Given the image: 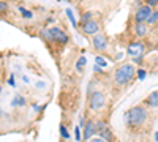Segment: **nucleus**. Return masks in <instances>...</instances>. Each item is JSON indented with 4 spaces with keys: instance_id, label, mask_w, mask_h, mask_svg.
Masks as SVG:
<instances>
[{
    "instance_id": "5701e85b",
    "label": "nucleus",
    "mask_w": 158,
    "mask_h": 142,
    "mask_svg": "<svg viewBox=\"0 0 158 142\" xmlns=\"http://www.w3.org/2000/svg\"><path fill=\"white\" fill-rule=\"evenodd\" d=\"M8 10V5L5 2H0V13H5Z\"/></svg>"
},
{
    "instance_id": "a211bd4d",
    "label": "nucleus",
    "mask_w": 158,
    "mask_h": 142,
    "mask_svg": "<svg viewBox=\"0 0 158 142\" xmlns=\"http://www.w3.org/2000/svg\"><path fill=\"white\" fill-rule=\"evenodd\" d=\"M67 16H68V19L71 21V24H73V25H74V27H76V19H74V16H73V11H71L70 8L67 10Z\"/></svg>"
},
{
    "instance_id": "c85d7f7f",
    "label": "nucleus",
    "mask_w": 158,
    "mask_h": 142,
    "mask_svg": "<svg viewBox=\"0 0 158 142\" xmlns=\"http://www.w3.org/2000/svg\"><path fill=\"white\" fill-rule=\"evenodd\" d=\"M156 49H158V43H156Z\"/></svg>"
},
{
    "instance_id": "4be33fe9",
    "label": "nucleus",
    "mask_w": 158,
    "mask_h": 142,
    "mask_svg": "<svg viewBox=\"0 0 158 142\" xmlns=\"http://www.w3.org/2000/svg\"><path fill=\"white\" fill-rule=\"evenodd\" d=\"M146 5H149L150 8H155V6H158V0H147Z\"/></svg>"
},
{
    "instance_id": "423d86ee",
    "label": "nucleus",
    "mask_w": 158,
    "mask_h": 142,
    "mask_svg": "<svg viewBox=\"0 0 158 142\" xmlns=\"http://www.w3.org/2000/svg\"><path fill=\"white\" fill-rule=\"evenodd\" d=\"M95 126H97V133L100 134L101 139H104L106 142H112V140H114V136H112V133H111V130H109V126H108L106 123L97 122Z\"/></svg>"
},
{
    "instance_id": "1a4fd4ad",
    "label": "nucleus",
    "mask_w": 158,
    "mask_h": 142,
    "mask_svg": "<svg viewBox=\"0 0 158 142\" xmlns=\"http://www.w3.org/2000/svg\"><path fill=\"white\" fill-rule=\"evenodd\" d=\"M97 133V126H95V122H92V120H89L85 125H84V133H82V136H84V139H92V136H94Z\"/></svg>"
},
{
    "instance_id": "a878e982",
    "label": "nucleus",
    "mask_w": 158,
    "mask_h": 142,
    "mask_svg": "<svg viewBox=\"0 0 158 142\" xmlns=\"http://www.w3.org/2000/svg\"><path fill=\"white\" fill-rule=\"evenodd\" d=\"M8 84H10V85H13V87H15V84H16V82H15V77H13V76H11L10 79H8Z\"/></svg>"
},
{
    "instance_id": "f8f14e48",
    "label": "nucleus",
    "mask_w": 158,
    "mask_h": 142,
    "mask_svg": "<svg viewBox=\"0 0 158 142\" xmlns=\"http://www.w3.org/2000/svg\"><path fill=\"white\" fill-rule=\"evenodd\" d=\"M147 30H149L147 24H142V22H136L135 24V33L138 36H146L147 35Z\"/></svg>"
},
{
    "instance_id": "20e7f679",
    "label": "nucleus",
    "mask_w": 158,
    "mask_h": 142,
    "mask_svg": "<svg viewBox=\"0 0 158 142\" xmlns=\"http://www.w3.org/2000/svg\"><path fill=\"white\" fill-rule=\"evenodd\" d=\"M152 8L149 5H139V8L136 10V14H135V19L136 22H142V24H146L152 14Z\"/></svg>"
},
{
    "instance_id": "f3484780",
    "label": "nucleus",
    "mask_w": 158,
    "mask_h": 142,
    "mask_svg": "<svg viewBox=\"0 0 158 142\" xmlns=\"http://www.w3.org/2000/svg\"><path fill=\"white\" fill-rule=\"evenodd\" d=\"M84 65H85V57H79V60H77V63H76L77 70H79V71H82Z\"/></svg>"
},
{
    "instance_id": "0eeeda50",
    "label": "nucleus",
    "mask_w": 158,
    "mask_h": 142,
    "mask_svg": "<svg viewBox=\"0 0 158 142\" xmlns=\"http://www.w3.org/2000/svg\"><path fill=\"white\" fill-rule=\"evenodd\" d=\"M49 33H51V40H54V41H57V43H67L68 41V35L65 33L63 30H60V29H57V27H52V29H49Z\"/></svg>"
},
{
    "instance_id": "6ab92c4d",
    "label": "nucleus",
    "mask_w": 158,
    "mask_h": 142,
    "mask_svg": "<svg viewBox=\"0 0 158 142\" xmlns=\"http://www.w3.org/2000/svg\"><path fill=\"white\" fill-rule=\"evenodd\" d=\"M60 134H62L65 139H68V137H70V134H68V131H67V128H65L63 125L60 126Z\"/></svg>"
},
{
    "instance_id": "4468645a",
    "label": "nucleus",
    "mask_w": 158,
    "mask_h": 142,
    "mask_svg": "<svg viewBox=\"0 0 158 142\" xmlns=\"http://www.w3.org/2000/svg\"><path fill=\"white\" fill-rule=\"evenodd\" d=\"M13 104H15V106H24V104H25V98L16 96L15 99H13Z\"/></svg>"
},
{
    "instance_id": "ddd939ff",
    "label": "nucleus",
    "mask_w": 158,
    "mask_h": 142,
    "mask_svg": "<svg viewBox=\"0 0 158 142\" xmlns=\"http://www.w3.org/2000/svg\"><path fill=\"white\" fill-rule=\"evenodd\" d=\"M147 25H155V24H158V10H153L152 11V14H150V18H149V21L146 22Z\"/></svg>"
},
{
    "instance_id": "412c9836",
    "label": "nucleus",
    "mask_w": 158,
    "mask_h": 142,
    "mask_svg": "<svg viewBox=\"0 0 158 142\" xmlns=\"http://www.w3.org/2000/svg\"><path fill=\"white\" fill-rule=\"evenodd\" d=\"M74 136H76V140H81V128H79V126H76L74 128Z\"/></svg>"
},
{
    "instance_id": "c756f323",
    "label": "nucleus",
    "mask_w": 158,
    "mask_h": 142,
    "mask_svg": "<svg viewBox=\"0 0 158 142\" xmlns=\"http://www.w3.org/2000/svg\"><path fill=\"white\" fill-rule=\"evenodd\" d=\"M0 92H2V88H0Z\"/></svg>"
},
{
    "instance_id": "9d476101",
    "label": "nucleus",
    "mask_w": 158,
    "mask_h": 142,
    "mask_svg": "<svg viewBox=\"0 0 158 142\" xmlns=\"http://www.w3.org/2000/svg\"><path fill=\"white\" fill-rule=\"evenodd\" d=\"M98 22L97 21H89V22H85V24H82V30H84V33H87V35H95L97 32H98Z\"/></svg>"
},
{
    "instance_id": "b1692460",
    "label": "nucleus",
    "mask_w": 158,
    "mask_h": 142,
    "mask_svg": "<svg viewBox=\"0 0 158 142\" xmlns=\"http://www.w3.org/2000/svg\"><path fill=\"white\" fill-rule=\"evenodd\" d=\"M138 77H139L141 81H142L144 77H146V71H144V70H139V71H138Z\"/></svg>"
},
{
    "instance_id": "9b49d317",
    "label": "nucleus",
    "mask_w": 158,
    "mask_h": 142,
    "mask_svg": "<svg viewBox=\"0 0 158 142\" xmlns=\"http://www.w3.org/2000/svg\"><path fill=\"white\" fill-rule=\"evenodd\" d=\"M146 104L149 108H158V90H155V92H152L147 98H146Z\"/></svg>"
},
{
    "instance_id": "aec40b11",
    "label": "nucleus",
    "mask_w": 158,
    "mask_h": 142,
    "mask_svg": "<svg viewBox=\"0 0 158 142\" xmlns=\"http://www.w3.org/2000/svg\"><path fill=\"white\" fill-rule=\"evenodd\" d=\"M92 21V13H84V16H82V24Z\"/></svg>"
},
{
    "instance_id": "7ed1b4c3",
    "label": "nucleus",
    "mask_w": 158,
    "mask_h": 142,
    "mask_svg": "<svg viewBox=\"0 0 158 142\" xmlns=\"http://www.w3.org/2000/svg\"><path fill=\"white\" fill-rule=\"evenodd\" d=\"M89 106L94 111H100L104 106V95L101 92H92V95L89 98Z\"/></svg>"
},
{
    "instance_id": "6e6552de",
    "label": "nucleus",
    "mask_w": 158,
    "mask_h": 142,
    "mask_svg": "<svg viewBox=\"0 0 158 142\" xmlns=\"http://www.w3.org/2000/svg\"><path fill=\"white\" fill-rule=\"evenodd\" d=\"M92 43H94V47L97 51H104L108 47V40L103 35H95L94 40H92Z\"/></svg>"
},
{
    "instance_id": "cd10ccee",
    "label": "nucleus",
    "mask_w": 158,
    "mask_h": 142,
    "mask_svg": "<svg viewBox=\"0 0 158 142\" xmlns=\"http://www.w3.org/2000/svg\"><path fill=\"white\" fill-rule=\"evenodd\" d=\"M155 140H156V142H158V131H156V133H155Z\"/></svg>"
},
{
    "instance_id": "dca6fc26",
    "label": "nucleus",
    "mask_w": 158,
    "mask_h": 142,
    "mask_svg": "<svg viewBox=\"0 0 158 142\" xmlns=\"http://www.w3.org/2000/svg\"><path fill=\"white\" fill-rule=\"evenodd\" d=\"M19 11L22 13V16H24V18H27V19H30V18H32V11L25 10L24 6H19Z\"/></svg>"
},
{
    "instance_id": "f03ea898",
    "label": "nucleus",
    "mask_w": 158,
    "mask_h": 142,
    "mask_svg": "<svg viewBox=\"0 0 158 142\" xmlns=\"http://www.w3.org/2000/svg\"><path fill=\"white\" fill-rule=\"evenodd\" d=\"M135 77V67L131 63H125L117 68V71L114 73V81L117 85H125L127 82H130Z\"/></svg>"
},
{
    "instance_id": "f257e3e1",
    "label": "nucleus",
    "mask_w": 158,
    "mask_h": 142,
    "mask_svg": "<svg viewBox=\"0 0 158 142\" xmlns=\"http://www.w3.org/2000/svg\"><path fill=\"white\" fill-rule=\"evenodd\" d=\"M147 120V111L142 106H133L125 112V122L131 128H139Z\"/></svg>"
},
{
    "instance_id": "bb28decb",
    "label": "nucleus",
    "mask_w": 158,
    "mask_h": 142,
    "mask_svg": "<svg viewBox=\"0 0 158 142\" xmlns=\"http://www.w3.org/2000/svg\"><path fill=\"white\" fill-rule=\"evenodd\" d=\"M44 85H46L44 82H36V87H40V88H43Z\"/></svg>"
},
{
    "instance_id": "2eb2a0df",
    "label": "nucleus",
    "mask_w": 158,
    "mask_h": 142,
    "mask_svg": "<svg viewBox=\"0 0 158 142\" xmlns=\"http://www.w3.org/2000/svg\"><path fill=\"white\" fill-rule=\"evenodd\" d=\"M95 63H97V65H100V67H108V62L104 60L103 57H100V55L95 57Z\"/></svg>"
},
{
    "instance_id": "39448f33",
    "label": "nucleus",
    "mask_w": 158,
    "mask_h": 142,
    "mask_svg": "<svg viewBox=\"0 0 158 142\" xmlns=\"http://www.w3.org/2000/svg\"><path fill=\"white\" fill-rule=\"evenodd\" d=\"M144 43L142 41H133V43H130L128 44V47H127V54L128 55H131V57H142V54H144Z\"/></svg>"
},
{
    "instance_id": "393cba45",
    "label": "nucleus",
    "mask_w": 158,
    "mask_h": 142,
    "mask_svg": "<svg viewBox=\"0 0 158 142\" xmlns=\"http://www.w3.org/2000/svg\"><path fill=\"white\" fill-rule=\"evenodd\" d=\"M90 142H106V140L101 139V137H92V139H90Z\"/></svg>"
}]
</instances>
